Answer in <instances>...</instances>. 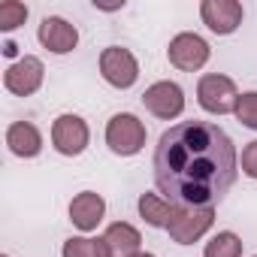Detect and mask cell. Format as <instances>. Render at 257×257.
<instances>
[{
    "label": "cell",
    "instance_id": "obj_1",
    "mask_svg": "<svg viewBox=\"0 0 257 257\" xmlns=\"http://www.w3.org/2000/svg\"><path fill=\"white\" fill-rule=\"evenodd\" d=\"M155 185L182 209H215L236 182L239 155L233 140L212 121H182L155 146Z\"/></svg>",
    "mask_w": 257,
    "mask_h": 257
},
{
    "label": "cell",
    "instance_id": "obj_2",
    "mask_svg": "<svg viewBox=\"0 0 257 257\" xmlns=\"http://www.w3.org/2000/svg\"><path fill=\"white\" fill-rule=\"evenodd\" d=\"M106 146L112 155L121 158H134L146 149V124L131 115V112H118L106 124Z\"/></svg>",
    "mask_w": 257,
    "mask_h": 257
},
{
    "label": "cell",
    "instance_id": "obj_3",
    "mask_svg": "<svg viewBox=\"0 0 257 257\" xmlns=\"http://www.w3.org/2000/svg\"><path fill=\"white\" fill-rule=\"evenodd\" d=\"M236 100H239V91H236V82L230 76L206 73L197 82V103L209 115H230V112H236Z\"/></svg>",
    "mask_w": 257,
    "mask_h": 257
},
{
    "label": "cell",
    "instance_id": "obj_4",
    "mask_svg": "<svg viewBox=\"0 0 257 257\" xmlns=\"http://www.w3.org/2000/svg\"><path fill=\"white\" fill-rule=\"evenodd\" d=\"M100 76L118 88V91H127L134 88L137 79H140V64L134 58L131 49H121V46H109L100 52Z\"/></svg>",
    "mask_w": 257,
    "mask_h": 257
},
{
    "label": "cell",
    "instance_id": "obj_5",
    "mask_svg": "<svg viewBox=\"0 0 257 257\" xmlns=\"http://www.w3.org/2000/svg\"><path fill=\"white\" fill-rule=\"evenodd\" d=\"M88 140H91V131L85 118L79 115H58L55 124H52V146L58 155L64 158H79L85 149H88Z\"/></svg>",
    "mask_w": 257,
    "mask_h": 257
},
{
    "label": "cell",
    "instance_id": "obj_6",
    "mask_svg": "<svg viewBox=\"0 0 257 257\" xmlns=\"http://www.w3.org/2000/svg\"><path fill=\"white\" fill-rule=\"evenodd\" d=\"M209 55H212V49H209V43L200 34H179V37L170 40V49H167L170 64L176 70H182V73L203 70L206 61H209Z\"/></svg>",
    "mask_w": 257,
    "mask_h": 257
},
{
    "label": "cell",
    "instance_id": "obj_7",
    "mask_svg": "<svg viewBox=\"0 0 257 257\" xmlns=\"http://www.w3.org/2000/svg\"><path fill=\"white\" fill-rule=\"evenodd\" d=\"M43 79H46V67H43V61L34 58V55L19 58V61L10 64L7 73H4V85H7V91L16 94V97H31V94H37V91L43 88Z\"/></svg>",
    "mask_w": 257,
    "mask_h": 257
},
{
    "label": "cell",
    "instance_id": "obj_8",
    "mask_svg": "<svg viewBox=\"0 0 257 257\" xmlns=\"http://www.w3.org/2000/svg\"><path fill=\"white\" fill-rule=\"evenodd\" d=\"M143 103L155 118L170 121V118H179L185 112V91L176 82H155L152 88H146Z\"/></svg>",
    "mask_w": 257,
    "mask_h": 257
},
{
    "label": "cell",
    "instance_id": "obj_9",
    "mask_svg": "<svg viewBox=\"0 0 257 257\" xmlns=\"http://www.w3.org/2000/svg\"><path fill=\"white\" fill-rule=\"evenodd\" d=\"M215 224V209H179V218L170 224V239L176 245H194Z\"/></svg>",
    "mask_w": 257,
    "mask_h": 257
},
{
    "label": "cell",
    "instance_id": "obj_10",
    "mask_svg": "<svg viewBox=\"0 0 257 257\" xmlns=\"http://www.w3.org/2000/svg\"><path fill=\"white\" fill-rule=\"evenodd\" d=\"M242 4H236V0H203L200 4V19L203 25L218 34V37H227L233 34L239 25H242Z\"/></svg>",
    "mask_w": 257,
    "mask_h": 257
},
{
    "label": "cell",
    "instance_id": "obj_11",
    "mask_svg": "<svg viewBox=\"0 0 257 257\" xmlns=\"http://www.w3.org/2000/svg\"><path fill=\"white\" fill-rule=\"evenodd\" d=\"M37 37H40L43 49H49L52 55H67V52H73V49L79 46V31H76V25H70V22L61 19V16H46V19L40 22Z\"/></svg>",
    "mask_w": 257,
    "mask_h": 257
},
{
    "label": "cell",
    "instance_id": "obj_12",
    "mask_svg": "<svg viewBox=\"0 0 257 257\" xmlns=\"http://www.w3.org/2000/svg\"><path fill=\"white\" fill-rule=\"evenodd\" d=\"M103 215H106V200H103L100 194H94V191H82V194H76L73 203H70V221H73V227H79L82 233L97 230V224L103 221Z\"/></svg>",
    "mask_w": 257,
    "mask_h": 257
},
{
    "label": "cell",
    "instance_id": "obj_13",
    "mask_svg": "<svg viewBox=\"0 0 257 257\" xmlns=\"http://www.w3.org/2000/svg\"><path fill=\"white\" fill-rule=\"evenodd\" d=\"M7 146L16 158H37L43 152V134L31 121H13L7 127Z\"/></svg>",
    "mask_w": 257,
    "mask_h": 257
},
{
    "label": "cell",
    "instance_id": "obj_14",
    "mask_svg": "<svg viewBox=\"0 0 257 257\" xmlns=\"http://www.w3.org/2000/svg\"><path fill=\"white\" fill-rule=\"evenodd\" d=\"M103 239H106L112 257H134V254H140V245H143L140 230H137L134 224H127V221L109 224L106 233H103Z\"/></svg>",
    "mask_w": 257,
    "mask_h": 257
},
{
    "label": "cell",
    "instance_id": "obj_15",
    "mask_svg": "<svg viewBox=\"0 0 257 257\" xmlns=\"http://www.w3.org/2000/svg\"><path fill=\"white\" fill-rule=\"evenodd\" d=\"M137 206H140V218L149 227H164V230H170V224L179 218V209H182V206H176L158 194H143Z\"/></svg>",
    "mask_w": 257,
    "mask_h": 257
},
{
    "label": "cell",
    "instance_id": "obj_16",
    "mask_svg": "<svg viewBox=\"0 0 257 257\" xmlns=\"http://www.w3.org/2000/svg\"><path fill=\"white\" fill-rule=\"evenodd\" d=\"M64 257H112L106 239H88V236H70L64 242Z\"/></svg>",
    "mask_w": 257,
    "mask_h": 257
},
{
    "label": "cell",
    "instance_id": "obj_17",
    "mask_svg": "<svg viewBox=\"0 0 257 257\" xmlns=\"http://www.w3.org/2000/svg\"><path fill=\"white\" fill-rule=\"evenodd\" d=\"M203 257H242V239L233 230H221L212 242H206Z\"/></svg>",
    "mask_w": 257,
    "mask_h": 257
},
{
    "label": "cell",
    "instance_id": "obj_18",
    "mask_svg": "<svg viewBox=\"0 0 257 257\" xmlns=\"http://www.w3.org/2000/svg\"><path fill=\"white\" fill-rule=\"evenodd\" d=\"M28 22V7L19 4V0H4L0 4V31H16L19 25Z\"/></svg>",
    "mask_w": 257,
    "mask_h": 257
},
{
    "label": "cell",
    "instance_id": "obj_19",
    "mask_svg": "<svg viewBox=\"0 0 257 257\" xmlns=\"http://www.w3.org/2000/svg\"><path fill=\"white\" fill-rule=\"evenodd\" d=\"M245 127H251V131H257V91H245L239 94L236 100V112H233Z\"/></svg>",
    "mask_w": 257,
    "mask_h": 257
},
{
    "label": "cell",
    "instance_id": "obj_20",
    "mask_svg": "<svg viewBox=\"0 0 257 257\" xmlns=\"http://www.w3.org/2000/svg\"><path fill=\"white\" fill-rule=\"evenodd\" d=\"M242 173L248 179H257V140L242 149Z\"/></svg>",
    "mask_w": 257,
    "mask_h": 257
},
{
    "label": "cell",
    "instance_id": "obj_21",
    "mask_svg": "<svg viewBox=\"0 0 257 257\" xmlns=\"http://www.w3.org/2000/svg\"><path fill=\"white\" fill-rule=\"evenodd\" d=\"M16 52H19L16 43H7V46H4V55H7V58H16Z\"/></svg>",
    "mask_w": 257,
    "mask_h": 257
},
{
    "label": "cell",
    "instance_id": "obj_22",
    "mask_svg": "<svg viewBox=\"0 0 257 257\" xmlns=\"http://www.w3.org/2000/svg\"><path fill=\"white\" fill-rule=\"evenodd\" d=\"M134 257H155V254H149V251H140V254H134Z\"/></svg>",
    "mask_w": 257,
    "mask_h": 257
},
{
    "label": "cell",
    "instance_id": "obj_23",
    "mask_svg": "<svg viewBox=\"0 0 257 257\" xmlns=\"http://www.w3.org/2000/svg\"><path fill=\"white\" fill-rule=\"evenodd\" d=\"M4 257H10V254H4Z\"/></svg>",
    "mask_w": 257,
    "mask_h": 257
},
{
    "label": "cell",
    "instance_id": "obj_24",
    "mask_svg": "<svg viewBox=\"0 0 257 257\" xmlns=\"http://www.w3.org/2000/svg\"><path fill=\"white\" fill-rule=\"evenodd\" d=\"M254 257H257V254H254Z\"/></svg>",
    "mask_w": 257,
    "mask_h": 257
}]
</instances>
